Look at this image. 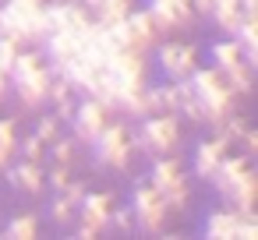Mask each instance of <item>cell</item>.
Listing matches in <instances>:
<instances>
[{
	"mask_svg": "<svg viewBox=\"0 0 258 240\" xmlns=\"http://www.w3.org/2000/svg\"><path fill=\"white\" fill-rule=\"evenodd\" d=\"M149 177H152V187H156V191L163 194V201L170 205V212L187 208V201H191V180H187V173L180 170V163H177L173 152L156 155Z\"/></svg>",
	"mask_w": 258,
	"mask_h": 240,
	"instance_id": "cell-3",
	"label": "cell"
},
{
	"mask_svg": "<svg viewBox=\"0 0 258 240\" xmlns=\"http://www.w3.org/2000/svg\"><path fill=\"white\" fill-rule=\"evenodd\" d=\"M209 18L216 22V29H219L223 36H233L237 25L244 22V8H240V0H216V8H212Z\"/></svg>",
	"mask_w": 258,
	"mask_h": 240,
	"instance_id": "cell-16",
	"label": "cell"
},
{
	"mask_svg": "<svg viewBox=\"0 0 258 240\" xmlns=\"http://www.w3.org/2000/svg\"><path fill=\"white\" fill-rule=\"evenodd\" d=\"M219 198L226 201V205H233L237 212H244V215H251L254 212V198H258V173L247 166V170H240L223 191H219Z\"/></svg>",
	"mask_w": 258,
	"mask_h": 240,
	"instance_id": "cell-9",
	"label": "cell"
},
{
	"mask_svg": "<svg viewBox=\"0 0 258 240\" xmlns=\"http://www.w3.org/2000/svg\"><path fill=\"white\" fill-rule=\"evenodd\" d=\"M46 152L53 155V163L71 166V163L78 159V141H75V138H57V141H50V145H46Z\"/></svg>",
	"mask_w": 258,
	"mask_h": 240,
	"instance_id": "cell-22",
	"label": "cell"
},
{
	"mask_svg": "<svg viewBox=\"0 0 258 240\" xmlns=\"http://www.w3.org/2000/svg\"><path fill=\"white\" fill-rule=\"evenodd\" d=\"M82 4H85V8H89V11H92V8H96V4H99V0H82Z\"/></svg>",
	"mask_w": 258,
	"mask_h": 240,
	"instance_id": "cell-38",
	"label": "cell"
},
{
	"mask_svg": "<svg viewBox=\"0 0 258 240\" xmlns=\"http://www.w3.org/2000/svg\"><path fill=\"white\" fill-rule=\"evenodd\" d=\"M209 57H212V67H216L219 74H223V71H230L237 60H244V57H240V46H237V39H233V36H226V39L212 43Z\"/></svg>",
	"mask_w": 258,
	"mask_h": 240,
	"instance_id": "cell-19",
	"label": "cell"
},
{
	"mask_svg": "<svg viewBox=\"0 0 258 240\" xmlns=\"http://www.w3.org/2000/svg\"><path fill=\"white\" fill-rule=\"evenodd\" d=\"M230 152V145L216 134V138H209V141H198L195 145V159H191V173L198 177V180H212V173H216V166L223 163V155Z\"/></svg>",
	"mask_w": 258,
	"mask_h": 240,
	"instance_id": "cell-12",
	"label": "cell"
},
{
	"mask_svg": "<svg viewBox=\"0 0 258 240\" xmlns=\"http://www.w3.org/2000/svg\"><path fill=\"white\" fill-rule=\"evenodd\" d=\"M149 4H152V0H149Z\"/></svg>",
	"mask_w": 258,
	"mask_h": 240,
	"instance_id": "cell-40",
	"label": "cell"
},
{
	"mask_svg": "<svg viewBox=\"0 0 258 240\" xmlns=\"http://www.w3.org/2000/svg\"><path fill=\"white\" fill-rule=\"evenodd\" d=\"M75 215H78V208H75L64 194H57V198L50 201V219H53L57 226H71V222H75Z\"/></svg>",
	"mask_w": 258,
	"mask_h": 240,
	"instance_id": "cell-24",
	"label": "cell"
},
{
	"mask_svg": "<svg viewBox=\"0 0 258 240\" xmlns=\"http://www.w3.org/2000/svg\"><path fill=\"white\" fill-rule=\"evenodd\" d=\"M75 236H78V240H96L99 233H92L89 226H78V229H75Z\"/></svg>",
	"mask_w": 258,
	"mask_h": 240,
	"instance_id": "cell-36",
	"label": "cell"
},
{
	"mask_svg": "<svg viewBox=\"0 0 258 240\" xmlns=\"http://www.w3.org/2000/svg\"><path fill=\"white\" fill-rule=\"evenodd\" d=\"M131 215H135V229L152 233V236H163V233H166L170 205H166L163 194L152 187V180L135 187V194H131Z\"/></svg>",
	"mask_w": 258,
	"mask_h": 240,
	"instance_id": "cell-5",
	"label": "cell"
},
{
	"mask_svg": "<svg viewBox=\"0 0 258 240\" xmlns=\"http://www.w3.org/2000/svg\"><path fill=\"white\" fill-rule=\"evenodd\" d=\"M237 145L244 148V155H254V152H258V134H254V131L247 127V131L240 134V141H237Z\"/></svg>",
	"mask_w": 258,
	"mask_h": 240,
	"instance_id": "cell-33",
	"label": "cell"
},
{
	"mask_svg": "<svg viewBox=\"0 0 258 240\" xmlns=\"http://www.w3.org/2000/svg\"><path fill=\"white\" fill-rule=\"evenodd\" d=\"M11 96V78H8V71L4 67H0V103H4Z\"/></svg>",
	"mask_w": 258,
	"mask_h": 240,
	"instance_id": "cell-35",
	"label": "cell"
},
{
	"mask_svg": "<svg viewBox=\"0 0 258 240\" xmlns=\"http://www.w3.org/2000/svg\"><path fill=\"white\" fill-rule=\"evenodd\" d=\"M18 155V117L0 120V173H4Z\"/></svg>",
	"mask_w": 258,
	"mask_h": 240,
	"instance_id": "cell-18",
	"label": "cell"
},
{
	"mask_svg": "<svg viewBox=\"0 0 258 240\" xmlns=\"http://www.w3.org/2000/svg\"><path fill=\"white\" fill-rule=\"evenodd\" d=\"M18 152H22V159H29V163H43V159H46V141L32 131L29 138H18Z\"/></svg>",
	"mask_w": 258,
	"mask_h": 240,
	"instance_id": "cell-23",
	"label": "cell"
},
{
	"mask_svg": "<svg viewBox=\"0 0 258 240\" xmlns=\"http://www.w3.org/2000/svg\"><path fill=\"white\" fill-rule=\"evenodd\" d=\"M135 138H138V148L142 152L166 155L180 141V117L177 113H149V117H142V127H138Z\"/></svg>",
	"mask_w": 258,
	"mask_h": 240,
	"instance_id": "cell-4",
	"label": "cell"
},
{
	"mask_svg": "<svg viewBox=\"0 0 258 240\" xmlns=\"http://www.w3.org/2000/svg\"><path fill=\"white\" fill-rule=\"evenodd\" d=\"M75 103H78L75 96H64V99H57V103H53V106H57V113H53V117H57V120H71V113H75Z\"/></svg>",
	"mask_w": 258,
	"mask_h": 240,
	"instance_id": "cell-32",
	"label": "cell"
},
{
	"mask_svg": "<svg viewBox=\"0 0 258 240\" xmlns=\"http://www.w3.org/2000/svg\"><path fill=\"white\" fill-rule=\"evenodd\" d=\"M110 226H117V229H124V233H135L131 205H127V208H117V205H113V212H110Z\"/></svg>",
	"mask_w": 258,
	"mask_h": 240,
	"instance_id": "cell-29",
	"label": "cell"
},
{
	"mask_svg": "<svg viewBox=\"0 0 258 240\" xmlns=\"http://www.w3.org/2000/svg\"><path fill=\"white\" fill-rule=\"evenodd\" d=\"M187 82H191V89H195V99H198V110H202V124L205 127H219L230 113H237V106H240V96L226 85V78L216 71V67H195L191 74H187Z\"/></svg>",
	"mask_w": 258,
	"mask_h": 240,
	"instance_id": "cell-1",
	"label": "cell"
},
{
	"mask_svg": "<svg viewBox=\"0 0 258 240\" xmlns=\"http://www.w3.org/2000/svg\"><path fill=\"white\" fill-rule=\"evenodd\" d=\"M68 180H71V166H64V163H53V166L46 170V187H53L57 194L68 187Z\"/></svg>",
	"mask_w": 258,
	"mask_h": 240,
	"instance_id": "cell-27",
	"label": "cell"
},
{
	"mask_svg": "<svg viewBox=\"0 0 258 240\" xmlns=\"http://www.w3.org/2000/svg\"><path fill=\"white\" fill-rule=\"evenodd\" d=\"M135 11V0H99V4L92 8V22H99V25H117V22H124L127 15Z\"/></svg>",
	"mask_w": 258,
	"mask_h": 240,
	"instance_id": "cell-17",
	"label": "cell"
},
{
	"mask_svg": "<svg viewBox=\"0 0 258 240\" xmlns=\"http://www.w3.org/2000/svg\"><path fill=\"white\" fill-rule=\"evenodd\" d=\"M233 39H237V46H240V57H244L251 67H258V15H244V22L237 25Z\"/></svg>",
	"mask_w": 258,
	"mask_h": 240,
	"instance_id": "cell-15",
	"label": "cell"
},
{
	"mask_svg": "<svg viewBox=\"0 0 258 240\" xmlns=\"http://www.w3.org/2000/svg\"><path fill=\"white\" fill-rule=\"evenodd\" d=\"M36 134H39L46 145H50V141H57V138H60V120H57L53 113L39 117V120H36Z\"/></svg>",
	"mask_w": 258,
	"mask_h": 240,
	"instance_id": "cell-26",
	"label": "cell"
},
{
	"mask_svg": "<svg viewBox=\"0 0 258 240\" xmlns=\"http://www.w3.org/2000/svg\"><path fill=\"white\" fill-rule=\"evenodd\" d=\"M85 191H89V187H85V180H75V177H71V180H68V187H64L60 194L78 208V205H82V198H85Z\"/></svg>",
	"mask_w": 258,
	"mask_h": 240,
	"instance_id": "cell-30",
	"label": "cell"
},
{
	"mask_svg": "<svg viewBox=\"0 0 258 240\" xmlns=\"http://www.w3.org/2000/svg\"><path fill=\"white\" fill-rule=\"evenodd\" d=\"M39 46H43V57H46L53 67H60V64H68V60H75V57L82 53V32H78V29H57V32H50Z\"/></svg>",
	"mask_w": 258,
	"mask_h": 240,
	"instance_id": "cell-11",
	"label": "cell"
},
{
	"mask_svg": "<svg viewBox=\"0 0 258 240\" xmlns=\"http://www.w3.org/2000/svg\"><path fill=\"white\" fill-rule=\"evenodd\" d=\"M240 8H244V15H258V0H240Z\"/></svg>",
	"mask_w": 258,
	"mask_h": 240,
	"instance_id": "cell-37",
	"label": "cell"
},
{
	"mask_svg": "<svg viewBox=\"0 0 258 240\" xmlns=\"http://www.w3.org/2000/svg\"><path fill=\"white\" fill-rule=\"evenodd\" d=\"M247 127H251V124H247V117H244V113L237 110V113H230V117H226V120H223V124L216 127V134H219V138H223V141H226V145L233 148V145L240 141V134H244Z\"/></svg>",
	"mask_w": 258,
	"mask_h": 240,
	"instance_id": "cell-21",
	"label": "cell"
},
{
	"mask_svg": "<svg viewBox=\"0 0 258 240\" xmlns=\"http://www.w3.org/2000/svg\"><path fill=\"white\" fill-rule=\"evenodd\" d=\"M240 215H244V212H237L233 205L209 212L205 222H202V236H205V240H233V236H237V222H240ZM251 215H254V212H251Z\"/></svg>",
	"mask_w": 258,
	"mask_h": 240,
	"instance_id": "cell-14",
	"label": "cell"
},
{
	"mask_svg": "<svg viewBox=\"0 0 258 240\" xmlns=\"http://www.w3.org/2000/svg\"><path fill=\"white\" fill-rule=\"evenodd\" d=\"M92 148V159H96V166H103V170H127L131 166V155L135 152H142L138 148V138L127 131V124L124 120H106V127L96 134V141L89 145Z\"/></svg>",
	"mask_w": 258,
	"mask_h": 240,
	"instance_id": "cell-2",
	"label": "cell"
},
{
	"mask_svg": "<svg viewBox=\"0 0 258 240\" xmlns=\"http://www.w3.org/2000/svg\"><path fill=\"white\" fill-rule=\"evenodd\" d=\"M156 64L159 71L177 82V78H187L195 67H198V46L195 43H177V39H166L156 46Z\"/></svg>",
	"mask_w": 258,
	"mask_h": 240,
	"instance_id": "cell-7",
	"label": "cell"
},
{
	"mask_svg": "<svg viewBox=\"0 0 258 240\" xmlns=\"http://www.w3.org/2000/svg\"><path fill=\"white\" fill-rule=\"evenodd\" d=\"M0 4H4V0H0Z\"/></svg>",
	"mask_w": 258,
	"mask_h": 240,
	"instance_id": "cell-39",
	"label": "cell"
},
{
	"mask_svg": "<svg viewBox=\"0 0 258 240\" xmlns=\"http://www.w3.org/2000/svg\"><path fill=\"white\" fill-rule=\"evenodd\" d=\"M50 78H53V64H43V67H36L32 74L11 82V92L18 96V106H22L25 113L43 110V106L50 103V99H46V92H50Z\"/></svg>",
	"mask_w": 258,
	"mask_h": 240,
	"instance_id": "cell-8",
	"label": "cell"
},
{
	"mask_svg": "<svg viewBox=\"0 0 258 240\" xmlns=\"http://www.w3.org/2000/svg\"><path fill=\"white\" fill-rule=\"evenodd\" d=\"M149 113H163V103H159V85H145V117Z\"/></svg>",
	"mask_w": 258,
	"mask_h": 240,
	"instance_id": "cell-31",
	"label": "cell"
},
{
	"mask_svg": "<svg viewBox=\"0 0 258 240\" xmlns=\"http://www.w3.org/2000/svg\"><path fill=\"white\" fill-rule=\"evenodd\" d=\"M191 8H195V15L209 18V15H212V8H216V0H191Z\"/></svg>",
	"mask_w": 258,
	"mask_h": 240,
	"instance_id": "cell-34",
	"label": "cell"
},
{
	"mask_svg": "<svg viewBox=\"0 0 258 240\" xmlns=\"http://www.w3.org/2000/svg\"><path fill=\"white\" fill-rule=\"evenodd\" d=\"M0 236H8V240H32V236H39V219L32 215V212H22V215H15L8 226H4V233Z\"/></svg>",
	"mask_w": 258,
	"mask_h": 240,
	"instance_id": "cell-20",
	"label": "cell"
},
{
	"mask_svg": "<svg viewBox=\"0 0 258 240\" xmlns=\"http://www.w3.org/2000/svg\"><path fill=\"white\" fill-rule=\"evenodd\" d=\"M18 43L11 39V36H4V32H0V67H4V71H11V64H15V57H18Z\"/></svg>",
	"mask_w": 258,
	"mask_h": 240,
	"instance_id": "cell-28",
	"label": "cell"
},
{
	"mask_svg": "<svg viewBox=\"0 0 258 240\" xmlns=\"http://www.w3.org/2000/svg\"><path fill=\"white\" fill-rule=\"evenodd\" d=\"M8 180H11V187H18L22 194H43L46 191V170H43V163H29V159H22V163H11L8 170Z\"/></svg>",
	"mask_w": 258,
	"mask_h": 240,
	"instance_id": "cell-13",
	"label": "cell"
},
{
	"mask_svg": "<svg viewBox=\"0 0 258 240\" xmlns=\"http://www.w3.org/2000/svg\"><path fill=\"white\" fill-rule=\"evenodd\" d=\"M106 120H110V110L99 103V99H92V96H85V99H78L75 103V113H71V138L78 141V145H92L96 141V134L106 127Z\"/></svg>",
	"mask_w": 258,
	"mask_h": 240,
	"instance_id": "cell-6",
	"label": "cell"
},
{
	"mask_svg": "<svg viewBox=\"0 0 258 240\" xmlns=\"http://www.w3.org/2000/svg\"><path fill=\"white\" fill-rule=\"evenodd\" d=\"M113 191H85L82 205H78V215H82V226H89L92 233H103L110 226V212H113Z\"/></svg>",
	"mask_w": 258,
	"mask_h": 240,
	"instance_id": "cell-10",
	"label": "cell"
},
{
	"mask_svg": "<svg viewBox=\"0 0 258 240\" xmlns=\"http://www.w3.org/2000/svg\"><path fill=\"white\" fill-rule=\"evenodd\" d=\"M166 8L173 11V18H177V29H191L195 25V8H191V0H166Z\"/></svg>",
	"mask_w": 258,
	"mask_h": 240,
	"instance_id": "cell-25",
	"label": "cell"
}]
</instances>
